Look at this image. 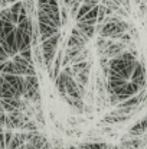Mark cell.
<instances>
[{"instance_id": "cell-27", "label": "cell", "mask_w": 147, "mask_h": 149, "mask_svg": "<svg viewBox=\"0 0 147 149\" xmlns=\"http://www.w3.org/2000/svg\"><path fill=\"white\" fill-rule=\"evenodd\" d=\"M22 130H23V132H38V130H39L38 122H36L35 119H29L28 122H25V123H23Z\"/></svg>"}, {"instance_id": "cell-1", "label": "cell", "mask_w": 147, "mask_h": 149, "mask_svg": "<svg viewBox=\"0 0 147 149\" xmlns=\"http://www.w3.org/2000/svg\"><path fill=\"white\" fill-rule=\"evenodd\" d=\"M59 42H61L59 32L41 42V49H42V55H43V67L48 70L49 77L52 74V67H53V61L56 56V48H58Z\"/></svg>"}, {"instance_id": "cell-17", "label": "cell", "mask_w": 147, "mask_h": 149, "mask_svg": "<svg viewBox=\"0 0 147 149\" xmlns=\"http://www.w3.org/2000/svg\"><path fill=\"white\" fill-rule=\"evenodd\" d=\"M38 22V20H36ZM38 28H39V36H41V42L50 38L52 35L58 33L59 32V28L56 26H52V25H46V23H42V22H38Z\"/></svg>"}, {"instance_id": "cell-7", "label": "cell", "mask_w": 147, "mask_h": 149, "mask_svg": "<svg viewBox=\"0 0 147 149\" xmlns=\"http://www.w3.org/2000/svg\"><path fill=\"white\" fill-rule=\"evenodd\" d=\"M130 81L139 84V87H140L141 90L146 88L147 74H146V67H144L143 62H137V65H136V68H134V71H133V74H131V77H130Z\"/></svg>"}, {"instance_id": "cell-39", "label": "cell", "mask_w": 147, "mask_h": 149, "mask_svg": "<svg viewBox=\"0 0 147 149\" xmlns=\"http://www.w3.org/2000/svg\"><path fill=\"white\" fill-rule=\"evenodd\" d=\"M4 122H6V111H0V126L4 127Z\"/></svg>"}, {"instance_id": "cell-31", "label": "cell", "mask_w": 147, "mask_h": 149, "mask_svg": "<svg viewBox=\"0 0 147 149\" xmlns=\"http://www.w3.org/2000/svg\"><path fill=\"white\" fill-rule=\"evenodd\" d=\"M19 54H20V55H22V56H23V58H25L28 62H30L32 65H35V64H33V52H32V48L25 49V51H20Z\"/></svg>"}, {"instance_id": "cell-35", "label": "cell", "mask_w": 147, "mask_h": 149, "mask_svg": "<svg viewBox=\"0 0 147 149\" xmlns=\"http://www.w3.org/2000/svg\"><path fill=\"white\" fill-rule=\"evenodd\" d=\"M66 135H68V136H79L81 132H79L78 129H69V130H66Z\"/></svg>"}, {"instance_id": "cell-18", "label": "cell", "mask_w": 147, "mask_h": 149, "mask_svg": "<svg viewBox=\"0 0 147 149\" xmlns=\"http://www.w3.org/2000/svg\"><path fill=\"white\" fill-rule=\"evenodd\" d=\"M65 87H66V94L71 97H77V99H82L79 88H78V83L75 81V78L72 75H66V81H65Z\"/></svg>"}, {"instance_id": "cell-41", "label": "cell", "mask_w": 147, "mask_h": 149, "mask_svg": "<svg viewBox=\"0 0 147 149\" xmlns=\"http://www.w3.org/2000/svg\"><path fill=\"white\" fill-rule=\"evenodd\" d=\"M7 4H9V1H7V0H0V7H1V9H3V7H6Z\"/></svg>"}, {"instance_id": "cell-22", "label": "cell", "mask_w": 147, "mask_h": 149, "mask_svg": "<svg viewBox=\"0 0 147 149\" xmlns=\"http://www.w3.org/2000/svg\"><path fill=\"white\" fill-rule=\"evenodd\" d=\"M26 143V132H22V133H14L10 143L6 146V149H17L19 146L25 145Z\"/></svg>"}, {"instance_id": "cell-36", "label": "cell", "mask_w": 147, "mask_h": 149, "mask_svg": "<svg viewBox=\"0 0 147 149\" xmlns=\"http://www.w3.org/2000/svg\"><path fill=\"white\" fill-rule=\"evenodd\" d=\"M68 123L72 125V126H77L78 123H82V120H81V119H75V117H69V119H68Z\"/></svg>"}, {"instance_id": "cell-16", "label": "cell", "mask_w": 147, "mask_h": 149, "mask_svg": "<svg viewBox=\"0 0 147 149\" xmlns=\"http://www.w3.org/2000/svg\"><path fill=\"white\" fill-rule=\"evenodd\" d=\"M144 133H147V114L128 129V135L131 138H134V136H144Z\"/></svg>"}, {"instance_id": "cell-23", "label": "cell", "mask_w": 147, "mask_h": 149, "mask_svg": "<svg viewBox=\"0 0 147 149\" xmlns=\"http://www.w3.org/2000/svg\"><path fill=\"white\" fill-rule=\"evenodd\" d=\"M77 28L79 29V32L85 36V38H88V39H91L94 35H95V25H85V23H79V22H77Z\"/></svg>"}, {"instance_id": "cell-3", "label": "cell", "mask_w": 147, "mask_h": 149, "mask_svg": "<svg viewBox=\"0 0 147 149\" xmlns=\"http://www.w3.org/2000/svg\"><path fill=\"white\" fill-rule=\"evenodd\" d=\"M29 119H32L29 114L20 111V110H16V111H9L6 113V122H4V127L6 129H22L23 123L28 122Z\"/></svg>"}, {"instance_id": "cell-24", "label": "cell", "mask_w": 147, "mask_h": 149, "mask_svg": "<svg viewBox=\"0 0 147 149\" xmlns=\"http://www.w3.org/2000/svg\"><path fill=\"white\" fill-rule=\"evenodd\" d=\"M90 72H91V68H85V70L77 72V74L74 75V78H75V81H77L78 84H82V86L87 87L88 83H90Z\"/></svg>"}, {"instance_id": "cell-2", "label": "cell", "mask_w": 147, "mask_h": 149, "mask_svg": "<svg viewBox=\"0 0 147 149\" xmlns=\"http://www.w3.org/2000/svg\"><path fill=\"white\" fill-rule=\"evenodd\" d=\"M22 97L28 100L29 103H41V90H39V80L36 74L25 75V86H23V94Z\"/></svg>"}, {"instance_id": "cell-26", "label": "cell", "mask_w": 147, "mask_h": 149, "mask_svg": "<svg viewBox=\"0 0 147 149\" xmlns=\"http://www.w3.org/2000/svg\"><path fill=\"white\" fill-rule=\"evenodd\" d=\"M111 42H112V39H111V38H104V36H101V35L98 36L97 42H95V48H97V52H98V55H99V56L104 54L105 48H107Z\"/></svg>"}, {"instance_id": "cell-5", "label": "cell", "mask_w": 147, "mask_h": 149, "mask_svg": "<svg viewBox=\"0 0 147 149\" xmlns=\"http://www.w3.org/2000/svg\"><path fill=\"white\" fill-rule=\"evenodd\" d=\"M131 116H133V114H124V113H121V111L115 107V110H112V111H110L108 114H105V116L101 119L99 123H101V125H117V123H124V122L130 120Z\"/></svg>"}, {"instance_id": "cell-4", "label": "cell", "mask_w": 147, "mask_h": 149, "mask_svg": "<svg viewBox=\"0 0 147 149\" xmlns=\"http://www.w3.org/2000/svg\"><path fill=\"white\" fill-rule=\"evenodd\" d=\"M26 149H50L53 145L46 139V136L41 132H35L33 136L25 143Z\"/></svg>"}, {"instance_id": "cell-9", "label": "cell", "mask_w": 147, "mask_h": 149, "mask_svg": "<svg viewBox=\"0 0 147 149\" xmlns=\"http://www.w3.org/2000/svg\"><path fill=\"white\" fill-rule=\"evenodd\" d=\"M0 45L4 48V51L7 52V55H9L10 58L14 56L16 54H19L17 44H16V33H14V31H12L9 35H6V36L0 41Z\"/></svg>"}, {"instance_id": "cell-13", "label": "cell", "mask_w": 147, "mask_h": 149, "mask_svg": "<svg viewBox=\"0 0 147 149\" xmlns=\"http://www.w3.org/2000/svg\"><path fill=\"white\" fill-rule=\"evenodd\" d=\"M9 97H22V94L16 91L0 74V99H9Z\"/></svg>"}, {"instance_id": "cell-43", "label": "cell", "mask_w": 147, "mask_h": 149, "mask_svg": "<svg viewBox=\"0 0 147 149\" xmlns=\"http://www.w3.org/2000/svg\"><path fill=\"white\" fill-rule=\"evenodd\" d=\"M17 149H26V146H25V145H22V146H19Z\"/></svg>"}, {"instance_id": "cell-42", "label": "cell", "mask_w": 147, "mask_h": 149, "mask_svg": "<svg viewBox=\"0 0 147 149\" xmlns=\"http://www.w3.org/2000/svg\"><path fill=\"white\" fill-rule=\"evenodd\" d=\"M62 3H63V6H69V3H71V0H62Z\"/></svg>"}, {"instance_id": "cell-10", "label": "cell", "mask_w": 147, "mask_h": 149, "mask_svg": "<svg viewBox=\"0 0 147 149\" xmlns=\"http://www.w3.org/2000/svg\"><path fill=\"white\" fill-rule=\"evenodd\" d=\"M14 33H16V44H17L19 52L32 48V38H30L29 32H25V31H20V29L16 28Z\"/></svg>"}, {"instance_id": "cell-19", "label": "cell", "mask_w": 147, "mask_h": 149, "mask_svg": "<svg viewBox=\"0 0 147 149\" xmlns=\"http://www.w3.org/2000/svg\"><path fill=\"white\" fill-rule=\"evenodd\" d=\"M65 103L77 113V114H82L84 113V107H85V103H84V99H77V97H71V96H65L63 97Z\"/></svg>"}, {"instance_id": "cell-40", "label": "cell", "mask_w": 147, "mask_h": 149, "mask_svg": "<svg viewBox=\"0 0 147 149\" xmlns=\"http://www.w3.org/2000/svg\"><path fill=\"white\" fill-rule=\"evenodd\" d=\"M92 111H94L92 106H88V104H85V107H84V113H87V114H91Z\"/></svg>"}, {"instance_id": "cell-21", "label": "cell", "mask_w": 147, "mask_h": 149, "mask_svg": "<svg viewBox=\"0 0 147 149\" xmlns=\"http://www.w3.org/2000/svg\"><path fill=\"white\" fill-rule=\"evenodd\" d=\"M111 146H112L111 143L99 142V141H90V142H84L78 145L79 149H111Z\"/></svg>"}, {"instance_id": "cell-38", "label": "cell", "mask_w": 147, "mask_h": 149, "mask_svg": "<svg viewBox=\"0 0 147 149\" xmlns=\"http://www.w3.org/2000/svg\"><path fill=\"white\" fill-rule=\"evenodd\" d=\"M99 1H101V0H84L82 3H85V4H90L91 7H94V6L99 4Z\"/></svg>"}, {"instance_id": "cell-37", "label": "cell", "mask_w": 147, "mask_h": 149, "mask_svg": "<svg viewBox=\"0 0 147 149\" xmlns=\"http://www.w3.org/2000/svg\"><path fill=\"white\" fill-rule=\"evenodd\" d=\"M38 4H58V0H38Z\"/></svg>"}, {"instance_id": "cell-11", "label": "cell", "mask_w": 147, "mask_h": 149, "mask_svg": "<svg viewBox=\"0 0 147 149\" xmlns=\"http://www.w3.org/2000/svg\"><path fill=\"white\" fill-rule=\"evenodd\" d=\"M90 39L88 38H85L81 32H79V29L75 26L72 31H71V35H69V38H68V41H66V47H85L87 45V42H88Z\"/></svg>"}, {"instance_id": "cell-34", "label": "cell", "mask_w": 147, "mask_h": 149, "mask_svg": "<svg viewBox=\"0 0 147 149\" xmlns=\"http://www.w3.org/2000/svg\"><path fill=\"white\" fill-rule=\"evenodd\" d=\"M120 103V99L117 94H108V104L110 106H117Z\"/></svg>"}, {"instance_id": "cell-14", "label": "cell", "mask_w": 147, "mask_h": 149, "mask_svg": "<svg viewBox=\"0 0 147 149\" xmlns=\"http://www.w3.org/2000/svg\"><path fill=\"white\" fill-rule=\"evenodd\" d=\"M4 80L20 94H23V86H25V75H16V74H1Z\"/></svg>"}, {"instance_id": "cell-6", "label": "cell", "mask_w": 147, "mask_h": 149, "mask_svg": "<svg viewBox=\"0 0 147 149\" xmlns=\"http://www.w3.org/2000/svg\"><path fill=\"white\" fill-rule=\"evenodd\" d=\"M140 90H141V88L139 87V84H136V83H133V81L128 80L124 86H121V87H120L115 93H112V94H117L120 101H123V100L128 99V97H131V96H136Z\"/></svg>"}, {"instance_id": "cell-25", "label": "cell", "mask_w": 147, "mask_h": 149, "mask_svg": "<svg viewBox=\"0 0 147 149\" xmlns=\"http://www.w3.org/2000/svg\"><path fill=\"white\" fill-rule=\"evenodd\" d=\"M14 29H16V25H13L12 22H7L4 19H0V41Z\"/></svg>"}, {"instance_id": "cell-30", "label": "cell", "mask_w": 147, "mask_h": 149, "mask_svg": "<svg viewBox=\"0 0 147 149\" xmlns=\"http://www.w3.org/2000/svg\"><path fill=\"white\" fill-rule=\"evenodd\" d=\"M0 19H4V20H7V22H12V23H13L10 7H3V9L0 10ZM13 25H14V23H13Z\"/></svg>"}, {"instance_id": "cell-8", "label": "cell", "mask_w": 147, "mask_h": 149, "mask_svg": "<svg viewBox=\"0 0 147 149\" xmlns=\"http://www.w3.org/2000/svg\"><path fill=\"white\" fill-rule=\"evenodd\" d=\"M12 61L16 64V67L19 68V71H20L22 75H32V74H36L35 65H32L30 62H28L20 54H16L14 56H12Z\"/></svg>"}, {"instance_id": "cell-15", "label": "cell", "mask_w": 147, "mask_h": 149, "mask_svg": "<svg viewBox=\"0 0 147 149\" xmlns=\"http://www.w3.org/2000/svg\"><path fill=\"white\" fill-rule=\"evenodd\" d=\"M120 145L126 149H143V148H146V143H144L143 136H134V138L130 136V138L121 141Z\"/></svg>"}, {"instance_id": "cell-32", "label": "cell", "mask_w": 147, "mask_h": 149, "mask_svg": "<svg viewBox=\"0 0 147 149\" xmlns=\"http://www.w3.org/2000/svg\"><path fill=\"white\" fill-rule=\"evenodd\" d=\"M59 12H61V23L62 26H65L68 23V10H66V6H61L59 7Z\"/></svg>"}, {"instance_id": "cell-28", "label": "cell", "mask_w": 147, "mask_h": 149, "mask_svg": "<svg viewBox=\"0 0 147 149\" xmlns=\"http://www.w3.org/2000/svg\"><path fill=\"white\" fill-rule=\"evenodd\" d=\"M32 52H33V58H35L36 64H38L39 67H43V55H42L41 45H35V47H32Z\"/></svg>"}, {"instance_id": "cell-20", "label": "cell", "mask_w": 147, "mask_h": 149, "mask_svg": "<svg viewBox=\"0 0 147 149\" xmlns=\"http://www.w3.org/2000/svg\"><path fill=\"white\" fill-rule=\"evenodd\" d=\"M97 19H98V4L94 6L88 13H85V15H84L79 20H77V22L85 23V25H97Z\"/></svg>"}, {"instance_id": "cell-44", "label": "cell", "mask_w": 147, "mask_h": 149, "mask_svg": "<svg viewBox=\"0 0 147 149\" xmlns=\"http://www.w3.org/2000/svg\"><path fill=\"white\" fill-rule=\"evenodd\" d=\"M111 149H118V146H115V145H112V146H111Z\"/></svg>"}, {"instance_id": "cell-33", "label": "cell", "mask_w": 147, "mask_h": 149, "mask_svg": "<svg viewBox=\"0 0 147 149\" xmlns=\"http://www.w3.org/2000/svg\"><path fill=\"white\" fill-rule=\"evenodd\" d=\"M127 32L131 35L133 41H139V32H137V29H136L131 23H128V29H127Z\"/></svg>"}, {"instance_id": "cell-12", "label": "cell", "mask_w": 147, "mask_h": 149, "mask_svg": "<svg viewBox=\"0 0 147 149\" xmlns=\"http://www.w3.org/2000/svg\"><path fill=\"white\" fill-rule=\"evenodd\" d=\"M127 49V44L126 42H121V41H118V42H115V39H112V42L105 48L104 51V56H107L108 59L110 58H115V56H118L123 51Z\"/></svg>"}, {"instance_id": "cell-29", "label": "cell", "mask_w": 147, "mask_h": 149, "mask_svg": "<svg viewBox=\"0 0 147 149\" xmlns=\"http://www.w3.org/2000/svg\"><path fill=\"white\" fill-rule=\"evenodd\" d=\"M92 7L90 6V4H85V3H81V6H79V9H78V12H77V16H75V20H79L85 13H88L90 10H91Z\"/></svg>"}, {"instance_id": "cell-45", "label": "cell", "mask_w": 147, "mask_h": 149, "mask_svg": "<svg viewBox=\"0 0 147 149\" xmlns=\"http://www.w3.org/2000/svg\"><path fill=\"white\" fill-rule=\"evenodd\" d=\"M78 149H79V148H78Z\"/></svg>"}]
</instances>
